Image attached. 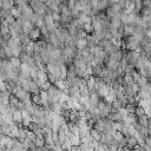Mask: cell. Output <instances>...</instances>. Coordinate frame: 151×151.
Masks as SVG:
<instances>
[{"instance_id":"23","label":"cell","mask_w":151,"mask_h":151,"mask_svg":"<svg viewBox=\"0 0 151 151\" xmlns=\"http://www.w3.org/2000/svg\"><path fill=\"white\" fill-rule=\"evenodd\" d=\"M123 127H124V123L123 122H113V129L116 131H122Z\"/></svg>"},{"instance_id":"25","label":"cell","mask_w":151,"mask_h":151,"mask_svg":"<svg viewBox=\"0 0 151 151\" xmlns=\"http://www.w3.org/2000/svg\"><path fill=\"white\" fill-rule=\"evenodd\" d=\"M52 15V19L54 22H60V13H57V12H52L51 13Z\"/></svg>"},{"instance_id":"14","label":"cell","mask_w":151,"mask_h":151,"mask_svg":"<svg viewBox=\"0 0 151 151\" xmlns=\"http://www.w3.org/2000/svg\"><path fill=\"white\" fill-rule=\"evenodd\" d=\"M9 13H11V14H12V15H13L15 19H17V18H19V17L21 15V12H20V9H19V8H18L15 5H13V6L9 8Z\"/></svg>"},{"instance_id":"19","label":"cell","mask_w":151,"mask_h":151,"mask_svg":"<svg viewBox=\"0 0 151 151\" xmlns=\"http://www.w3.org/2000/svg\"><path fill=\"white\" fill-rule=\"evenodd\" d=\"M66 74H67V66L66 64L60 65V79H66Z\"/></svg>"},{"instance_id":"7","label":"cell","mask_w":151,"mask_h":151,"mask_svg":"<svg viewBox=\"0 0 151 151\" xmlns=\"http://www.w3.org/2000/svg\"><path fill=\"white\" fill-rule=\"evenodd\" d=\"M80 96L79 93V87L78 86H68V97H73V98H78Z\"/></svg>"},{"instance_id":"8","label":"cell","mask_w":151,"mask_h":151,"mask_svg":"<svg viewBox=\"0 0 151 151\" xmlns=\"http://www.w3.org/2000/svg\"><path fill=\"white\" fill-rule=\"evenodd\" d=\"M110 6V4H109V0H98V2H97V9L98 11H100V12H104L105 11V8L106 7H109Z\"/></svg>"},{"instance_id":"6","label":"cell","mask_w":151,"mask_h":151,"mask_svg":"<svg viewBox=\"0 0 151 151\" xmlns=\"http://www.w3.org/2000/svg\"><path fill=\"white\" fill-rule=\"evenodd\" d=\"M20 73H22L26 78H29V73H31V67L26 64V63H21L20 64Z\"/></svg>"},{"instance_id":"1","label":"cell","mask_w":151,"mask_h":151,"mask_svg":"<svg viewBox=\"0 0 151 151\" xmlns=\"http://www.w3.org/2000/svg\"><path fill=\"white\" fill-rule=\"evenodd\" d=\"M21 117H22V122H21V124H22V126L24 127H27L28 126V124L32 122V114L27 111V110H21Z\"/></svg>"},{"instance_id":"28","label":"cell","mask_w":151,"mask_h":151,"mask_svg":"<svg viewBox=\"0 0 151 151\" xmlns=\"http://www.w3.org/2000/svg\"><path fill=\"white\" fill-rule=\"evenodd\" d=\"M47 80H48L51 84H54V83H55V80H57V78H55L52 73H48V72H47Z\"/></svg>"},{"instance_id":"12","label":"cell","mask_w":151,"mask_h":151,"mask_svg":"<svg viewBox=\"0 0 151 151\" xmlns=\"http://www.w3.org/2000/svg\"><path fill=\"white\" fill-rule=\"evenodd\" d=\"M12 150H25L22 142H20L18 138H13V145H12Z\"/></svg>"},{"instance_id":"17","label":"cell","mask_w":151,"mask_h":151,"mask_svg":"<svg viewBox=\"0 0 151 151\" xmlns=\"http://www.w3.org/2000/svg\"><path fill=\"white\" fill-rule=\"evenodd\" d=\"M100 133H101V132H99V131H98V130H96L94 127L90 129V136L92 137V139L99 140V139H100Z\"/></svg>"},{"instance_id":"4","label":"cell","mask_w":151,"mask_h":151,"mask_svg":"<svg viewBox=\"0 0 151 151\" xmlns=\"http://www.w3.org/2000/svg\"><path fill=\"white\" fill-rule=\"evenodd\" d=\"M20 12H21V15H22L25 19H27V20H28V19H29V17L34 13V12H33V9L29 7V5H26L25 7H22V8L20 9Z\"/></svg>"},{"instance_id":"2","label":"cell","mask_w":151,"mask_h":151,"mask_svg":"<svg viewBox=\"0 0 151 151\" xmlns=\"http://www.w3.org/2000/svg\"><path fill=\"white\" fill-rule=\"evenodd\" d=\"M28 37H29V39L32 40V41H35V40H38L40 37H41V33H40V29L38 28V27H33L29 32H28Z\"/></svg>"},{"instance_id":"26","label":"cell","mask_w":151,"mask_h":151,"mask_svg":"<svg viewBox=\"0 0 151 151\" xmlns=\"http://www.w3.org/2000/svg\"><path fill=\"white\" fill-rule=\"evenodd\" d=\"M111 106H112V110H119L120 107H122V104L118 101V100H113L112 103H111Z\"/></svg>"},{"instance_id":"5","label":"cell","mask_w":151,"mask_h":151,"mask_svg":"<svg viewBox=\"0 0 151 151\" xmlns=\"http://www.w3.org/2000/svg\"><path fill=\"white\" fill-rule=\"evenodd\" d=\"M12 119L14 122V124H21L22 122V117H21V111L20 110H14L12 112Z\"/></svg>"},{"instance_id":"10","label":"cell","mask_w":151,"mask_h":151,"mask_svg":"<svg viewBox=\"0 0 151 151\" xmlns=\"http://www.w3.org/2000/svg\"><path fill=\"white\" fill-rule=\"evenodd\" d=\"M34 144H35V146H37V150H44V145H45V139H44V137H35Z\"/></svg>"},{"instance_id":"13","label":"cell","mask_w":151,"mask_h":151,"mask_svg":"<svg viewBox=\"0 0 151 151\" xmlns=\"http://www.w3.org/2000/svg\"><path fill=\"white\" fill-rule=\"evenodd\" d=\"M87 46V42H86V39H76V48L77 50H83Z\"/></svg>"},{"instance_id":"27","label":"cell","mask_w":151,"mask_h":151,"mask_svg":"<svg viewBox=\"0 0 151 151\" xmlns=\"http://www.w3.org/2000/svg\"><path fill=\"white\" fill-rule=\"evenodd\" d=\"M97 150H109V145L105 144V143L99 142L98 143V146H97Z\"/></svg>"},{"instance_id":"29","label":"cell","mask_w":151,"mask_h":151,"mask_svg":"<svg viewBox=\"0 0 151 151\" xmlns=\"http://www.w3.org/2000/svg\"><path fill=\"white\" fill-rule=\"evenodd\" d=\"M63 2H67V0H63Z\"/></svg>"},{"instance_id":"21","label":"cell","mask_w":151,"mask_h":151,"mask_svg":"<svg viewBox=\"0 0 151 151\" xmlns=\"http://www.w3.org/2000/svg\"><path fill=\"white\" fill-rule=\"evenodd\" d=\"M83 29L87 33V34H91L92 32H93V27H92V24L91 22H85L84 25H83Z\"/></svg>"},{"instance_id":"22","label":"cell","mask_w":151,"mask_h":151,"mask_svg":"<svg viewBox=\"0 0 151 151\" xmlns=\"http://www.w3.org/2000/svg\"><path fill=\"white\" fill-rule=\"evenodd\" d=\"M112 138H113L114 140H117V143H119V142H120V140L124 138V134H123L120 131H114V133H113Z\"/></svg>"},{"instance_id":"11","label":"cell","mask_w":151,"mask_h":151,"mask_svg":"<svg viewBox=\"0 0 151 151\" xmlns=\"http://www.w3.org/2000/svg\"><path fill=\"white\" fill-rule=\"evenodd\" d=\"M134 33V26L132 25H124V32H123V37H127Z\"/></svg>"},{"instance_id":"9","label":"cell","mask_w":151,"mask_h":151,"mask_svg":"<svg viewBox=\"0 0 151 151\" xmlns=\"http://www.w3.org/2000/svg\"><path fill=\"white\" fill-rule=\"evenodd\" d=\"M8 60H9V63H11V65H12L13 68H20L21 60H20L19 57H11Z\"/></svg>"},{"instance_id":"20","label":"cell","mask_w":151,"mask_h":151,"mask_svg":"<svg viewBox=\"0 0 151 151\" xmlns=\"http://www.w3.org/2000/svg\"><path fill=\"white\" fill-rule=\"evenodd\" d=\"M31 99H32V103H33V104H35V105H40L39 92H37V93H31Z\"/></svg>"},{"instance_id":"16","label":"cell","mask_w":151,"mask_h":151,"mask_svg":"<svg viewBox=\"0 0 151 151\" xmlns=\"http://www.w3.org/2000/svg\"><path fill=\"white\" fill-rule=\"evenodd\" d=\"M19 101H20V100H19V99L13 94V93H11V94H9V97H8V103H9V105H12V106H15V107H17V106H18V104H19Z\"/></svg>"},{"instance_id":"3","label":"cell","mask_w":151,"mask_h":151,"mask_svg":"<svg viewBox=\"0 0 151 151\" xmlns=\"http://www.w3.org/2000/svg\"><path fill=\"white\" fill-rule=\"evenodd\" d=\"M22 145L25 149H31V150H37V146L34 144V140H32L31 138L28 137H25L24 140H22Z\"/></svg>"},{"instance_id":"15","label":"cell","mask_w":151,"mask_h":151,"mask_svg":"<svg viewBox=\"0 0 151 151\" xmlns=\"http://www.w3.org/2000/svg\"><path fill=\"white\" fill-rule=\"evenodd\" d=\"M39 92V86L35 84V81H33L29 78V93H37Z\"/></svg>"},{"instance_id":"18","label":"cell","mask_w":151,"mask_h":151,"mask_svg":"<svg viewBox=\"0 0 151 151\" xmlns=\"http://www.w3.org/2000/svg\"><path fill=\"white\" fill-rule=\"evenodd\" d=\"M85 39H86L87 46H94V45H97V41H96V39H94V37L92 34H87Z\"/></svg>"},{"instance_id":"24","label":"cell","mask_w":151,"mask_h":151,"mask_svg":"<svg viewBox=\"0 0 151 151\" xmlns=\"http://www.w3.org/2000/svg\"><path fill=\"white\" fill-rule=\"evenodd\" d=\"M4 20H5V21H6L8 25H11L12 22H14V21H15V18H14V17H13L11 13H8V14H7V15L4 18Z\"/></svg>"}]
</instances>
